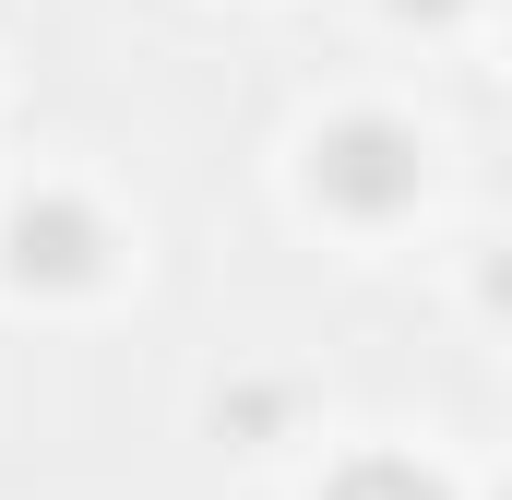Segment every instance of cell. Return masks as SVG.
Wrapping results in <instances>:
<instances>
[{"label": "cell", "mask_w": 512, "mask_h": 500, "mask_svg": "<svg viewBox=\"0 0 512 500\" xmlns=\"http://www.w3.org/2000/svg\"><path fill=\"white\" fill-rule=\"evenodd\" d=\"M417 179H429V155H417V131L405 120H334L322 143H310V191L334 203V215H358V227H382V215H405L417 203Z\"/></svg>", "instance_id": "1"}, {"label": "cell", "mask_w": 512, "mask_h": 500, "mask_svg": "<svg viewBox=\"0 0 512 500\" xmlns=\"http://www.w3.org/2000/svg\"><path fill=\"white\" fill-rule=\"evenodd\" d=\"M12 286H96L108 274V227H96V203H72V191H36V203H12Z\"/></svg>", "instance_id": "2"}, {"label": "cell", "mask_w": 512, "mask_h": 500, "mask_svg": "<svg viewBox=\"0 0 512 500\" xmlns=\"http://www.w3.org/2000/svg\"><path fill=\"white\" fill-rule=\"evenodd\" d=\"M322 500H453V489H441L429 465H405V453H358V465H346Z\"/></svg>", "instance_id": "3"}, {"label": "cell", "mask_w": 512, "mask_h": 500, "mask_svg": "<svg viewBox=\"0 0 512 500\" xmlns=\"http://www.w3.org/2000/svg\"><path fill=\"white\" fill-rule=\"evenodd\" d=\"M489 310H512V239H501V262H489Z\"/></svg>", "instance_id": "4"}, {"label": "cell", "mask_w": 512, "mask_h": 500, "mask_svg": "<svg viewBox=\"0 0 512 500\" xmlns=\"http://www.w3.org/2000/svg\"><path fill=\"white\" fill-rule=\"evenodd\" d=\"M393 12H417V24H441V12H465V0H393Z\"/></svg>", "instance_id": "5"}]
</instances>
